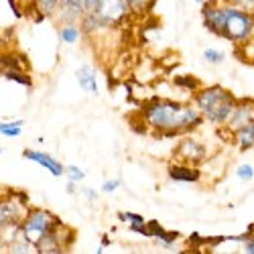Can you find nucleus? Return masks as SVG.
<instances>
[{"instance_id": "25", "label": "nucleus", "mask_w": 254, "mask_h": 254, "mask_svg": "<svg viewBox=\"0 0 254 254\" xmlns=\"http://www.w3.org/2000/svg\"><path fill=\"white\" fill-rule=\"evenodd\" d=\"M234 175H236L240 181H244V183L252 181V179H254V165H250V163H242V165H238V167H236V171H234Z\"/></svg>"}, {"instance_id": "28", "label": "nucleus", "mask_w": 254, "mask_h": 254, "mask_svg": "<svg viewBox=\"0 0 254 254\" xmlns=\"http://www.w3.org/2000/svg\"><path fill=\"white\" fill-rule=\"evenodd\" d=\"M120 185H122V181H120V179H108V181H104V183H102V193L110 195V193L118 191Z\"/></svg>"}, {"instance_id": "6", "label": "nucleus", "mask_w": 254, "mask_h": 254, "mask_svg": "<svg viewBox=\"0 0 254 254\" xmlns=\"http://www.w3.org/2000/svg\"><path fill=\"white\" fill-rule=\"evenodd\" d=\"M73 238H75V232L59 220L47 234L41 238V242L35 248L39 254H59V252H65L71 248Z\"/></svg>"}, {"instance_id": "35", "label": "nucleus", "mask_w": 254, "mask_h": 254, "mask_svg": "<svg viewBox=\"0 0 254 254\" xmlns=\"http://www.w3.org/2000/svg\"><path fill=\"white\" fill-rule=\"evenodd\" d=\"M104 250H106V246H104V244H100V246L96 248V254H104Z\"/></svg>"}, {"instance_id": "22", "label": "nucleus", "mask_w": 254, "mask_h": 254, "mask_svg": "<svg viewBox=\"0 0 254 254\" xmlns=\"http://www.w3.org/2000/svg\"><path fill=\"white\" fill-rule=\"evenodd\" d=\"M130 8H132V16H144L146 12H151L157 0H128Z\"/></svg>"}, {"instance_id": "29", "label": "nucleus", "mask_w": 254, "mask_h": 254, "mask_svg": "<svg viewBox=\"0 0 254 254\" xmlns=\"http://www.w3.org/2000/svg\"><path fill=\"white\" fill-rule=\"evenodd\" d=\"M128 228H130V232H134V234H138L142 238H151L149 228H146V222L144 224H128Z\"/></svg>"}, {"instance_id": "30", "label": "nucleus", "mask_w": 254, "mask_h": 254, "mask_svg": "<svg viewBox=\"0 0 254 254\" xmlns=\"http://www.w3.org/2000/svg\"><path fill=\"white\" fill-rule=\"evenodd\" d=\"M224 2H230V4H236L244 10H250L254 12V0H224Z\"/></svg>"}, {"instance_id": "16", "label": "nucleus", "mask_w": 254, "mask_h": 254, "mask_svg": "<svg viewBox=\"0 0 254 254\" xmlns=\"http://www.w3.org/2000/svg\"><path fill=\"white\" fill-rule=\"evenodd\" d=\"M230 136H232V142H234V146L240 153L252 151L254 149V122L242 126V128H238L236 132H232Z\"/></svg>"}, {"instance_id": "32", "label": "nucleus", "mask_w": 254, "mask_h": 254, "mask_svg": "<svg viewBox=\"0 0 254 254\" xmlns=\"http://www.w3.org/2000/svg\"><path fill=\"white\" fill-rule=\"evenodd\" d=\"M81 193L88 197V201H96L100 197V193L96 191V189H92V187H81Z\"/></svg>"}, {"instance_id": "31", "label": "nucleus", "mask_w": 254, "mask_h": 254, "mask_svg": "<svg viewBox=\"0 0 254 254\" xmlns=\"http://www.w3.org/2000/svg\"><path fill=\"white\" fill-rule=\"evenodd\" d=\"M242 252H244V254H254V234H250V236L242 242Z\"/></svg>"}, {"instance_id": "34", "label": "nucleus", "mask_w": 254, "mask_h": 254, "mask_svg": "<svg viewBox=\"0 0 254 254\" xmlns=\"http://www.w3.org/2000/svg\"><path fill=\"white\" fill-rule=\"evenodd\" d=\"M100 244H104V246H110V238L108 236H102V242Z\"/></svg>"}, {"instance_id": "21", "label": "nucleus", "mask_w": 254, "mask_h": 254, "mask_svg": "<svg viewBox=\"0 0 254 254\" xmlns=\"http://www.w3.org/2000/svg\"><path fill=\"white\" fill-rule=\"evenodd\" d=\"M203 61L209 63V65H222V63L226 61V53L222 49H216V47H207L203 49Z\"/></svg>"}, {"instance_id": "15", "label": "nucleus", "mask_w": 254, "mask_h": 254, "mask_svg": "<svg viewBox=\"0 0 254 254\" xmlns=\"http://www.w3.org/2000/svg\"><path fill=\"white\" fill-rule=\"evenodd\" d=\"M75 79L79 83V88L86 92V94H92V96H98L100 94V86H98V73L92 65L83 63L75 69Z\"/></svg>"}, {"instance_id": "26", "label": "nucleus", "mask_w": 254, "mask_h": 254, "mask_svg": "<svg viewBox=\"0 0 254 254\" xmlns=\"http://www.w3.org/2000/svg\"><path fill=\"white\" fill-rule=\"evenodd\" d=\"M175 86H177L179 90H189V92H193V94L199 90V83H197L193 77H187V75L177 77V79H175Z\"/></svg>"}, {"instance_id": "24", "label": "nucleus", "mask_w": 254, "mask_h": 254, "mask_svg": "<svg viewBox=\"0 0 254 254\" xmlns=\"http://www.w3.org/2000/svg\"><path fill=\"white\" fill-rule=\"evenodd\" d=\"M65 177H67V181L81 183L83 179H86V171L77 165H65Z\"/></svg>"}, {"instance_id": "19", "label": "nucleus", "mask_w": 254, "mask_h": 254, "mask_svg": "<svg viewBox=\"0 0 254 254\" xmlns=\"http://www.w3.org/2000/svg\"><path fill=\"white\" fill-rule=\"evenodd\" d=\"M23 126H25V120H8V122H0V136L16 138V136L23 134Z\"/></svg>"}, {"instance_id": "10", "label": "nucleus", "mask_w": 254, "mask_h": 254, "mask_svg": "<svg viewBox=\"0 0 254 254\" xmlns=\"http://www.w3.org/2000/svg\"><path fill=\"white\" fill-rule=\"evenodd\" d=\"M201 18H203V27L222 37L224 31V20H226V4L224 0H207L205 6L201 8Z\"/></svg>"}, {"instance_id": "18", "label": "nucleus", "mask_w": 254, "mask_h": 254, "mask_svg": "<svg viewBox=\"0 0 254 254\" xmlns=\"http://www.w3.org/2000/svg\"><path fill=\"white\" fill-rule=\"evenodd\" d=\"M61 0H31V6L37 12V18H55Z\"/></svg>"}, {"instance_id": "13", "label": "nucleus", "mask_w": 254, "mask_h": 254, "mask_svg": "<svg viewBox=\"0 0 254 254\" xmlns=\"http://www.w3.org/2000/svg\"><path fill=\"white\" fill-rule=\"evenodd\" d=\"M79 27L83 31V37H102L106 33H110L114 31V27L110 23H106V20L96 12H88V14H83V18L79 20Z\"/></svg>"}, {"instance_id": "36", "label": "nucleus", "mask_w": 254, "mask_h": 254, "mask_svg": "<svg viewBox=\"0 0 254 254\" xmlns=\"http://www.w3.org/2000/svg\"><path fill=\"white\" fill-rule=\"evenodd\" d=\"M207 0H195V4H205Z\"/></svg>"}, {"instance_id": "27", "label": "nucleus", "mask_w": 254, "mask_h": 254, "mask_svg": "<svg viewBox=\"0 0 254 254\" xmlns=\"http://www.w3.org/2000/svg\"><path fill=\"white\" fill-rule=\"evenodd\" d=\"M118 220L124 224H144L146 218L140 214H134V211H118Z\"/></svg>"}, {"instance_id": "14", "label": "nucleus", "mask_w": 254, "mask_h": 254, "mask_svg": "<svg viewBox=\"0 0 254 254\" xmlns=\"http://www.w3.org/2000/svg\"><path fill=\"white\" fill-rule=\"evenodd\" d=\"M146 228H149L151 238H155L157 244L163 246V248H173V246L181 240L179 232H175V230H165V228L161 226V222H157V220H146Z\"/></svg>"}, {"instance_id": "20", "label": "nucleus", "mask_w": 254, "mask_h": 254, "mask_svg": "<svg viewBox=\"0 0 254 254\" xmlns=\"http://www.w3.org/2000/svg\"><path fill=\"white\" fill-rule=\"evenodd\" d=\"M4 248H6V252H12V254H27V252H33L35 246L29 240H25L23 236H18V238L10 240L8 244H4Z\"/></svg>"}, {"instance_id": "9", "label": "nucleus", "mask_w": 254, "mask_h": 254, "mask_svg": "<svg viewBox=\"0 0 254 254\" xmlns=\"http://www.w3.org/2000/svg\"><path fill=\"white\" fill-rule=\"evenodd\" d=\"M254 122V98H242L236 102L234 110H232L228 122L224 124V130L228 134L236 132L238 128H242V126Z\"/></svg>"}, {"instance_id": "4", "label": "nucleus", "mask_w": 254, "mask_h": 254, "mask_svg": "<svg viewBox=\"0 0 254 254\" xmlns=\"http://www.w3.org/2000/svg\"><path fill=\"white\" fill-rule=\"evenodd\" d=\"M59 222V218H55L49 209L43 207H29L27 216L20 222V236L25 240H29L33 246H37L41 242L47 232Z\"/></svg>"}, {"instance_id": "1", "label": "nucleus", "mask_w": 254, "mask_h": 254, "mask_svg": "<svg viewBox=\"0 0 254 254\" xmlns=\"http://www.w3.org/2000/svg\"><path fill=\"white\" fill-rule=\"evenodd\" d=\"M140 120L146 128L159 136L193 134L205 122L193 102L189 104L173 98L149 100L140 110Z\"/></svg>"}, {"instance_id": "23", "label": "nucleus", "mask_w": 254, "mask_h": 254, "mask_svg": "<svg viewBox=\"0 0 254 254\" xmlns=\"http://www.w3.org/2000/svg\"><path fill=\"white\" fill-rule=\"evenodd\" d=\"M2 75H4L6 79H12V81L23 83V86H27V88H31V86H33L31 77H29V75H27V71H23V69H4V71H2Z\"/></svg>"}, {"instance_id": "38", "label": "nucleus", "mask_w": 254, "mask_h": 254, "mask_svg": "<svg viewBox=\"0 0 254 254\" xmlns=\"http://www.w3.org/2000/svg\"><path fill=\"white\" fill-rule=\"evenodd\" d=\"M4 153V149H2V146H0V155H2Z\"/></svg>"}, {"instance_id": "2", "label": "nucleus", "mask_w": 254, "mask_h": 254, "mask_svg": "<svg viewBox=\"0 0 254 254\" xmlns=\"http://www.w3.org/2000/svg\"><path fill=\"white\" fill-rule=\"evenodd\" d=\"M191 102L195 104V108L199 110V114L207 124L222 126L224 128V124L228 122L238 98L222 86H207V88H199L193 94Z\"/></svg>"}, {"instance_id": "11", "label": "nucleus", "mask_w": 254, "mask_h": 254, "mask_svg": "<svg viewBox=\"0 0 254 254\" xmlns=\"http://www.w3.org/2000/svg\"><path fill=\"white\" fill-rule=\"evenodd\" d=\"M23 157L27 161H31V163H37V165H41L43 169H47V171L53 177H63V175H65V165H63L61 161H57L55 157H51L49 153L37 151V149H25Z\"/></svg>"}, {"instance_id": "7", "label": "nucleus", "mask_w": 254, "mask_h": 254, "mask_svg": "<svg viewBox=\"0 0 254 254\" xmlns=\"http://www.w3.org/2000/svg\"><path fill=\"white\" fill-rule=\"evenodd\" d=\"M173 161H181V163L199 167L209 161V149L203 140H199L191 134H183L173 151Z\"/></svg>"}, {"instance_id": "17", "label": "nucleus", "mask_w": 254, "mask_h": 254, "mask_svg": "<svg viewBox=\"0 0 254 254\" xmlns=\"http://www.w3.org/2000/svg\"><path fill=\"white\" fill-rule=\"evenodd\" d=\"M83 37L79 23H61L59 25V41L63 45H75Z\"/></svg>"}, {"instance_id": "12", "label": "nucleus", "mask_w": 254, "mask_h": 254, "mask_svg": "<svg viewBox=\"0 0 254 254\" xmlns=\"http://www.w3.org/2000/svg\"><path fill=\"white\" fill-rule=\"evenodd\" d=\"M167 175H169V179L179 181V183H197V181H201L199 167L189 165V163H181V161H173L171 165H169Z\"/></svg>"}, {"instance_id": "5", "label": "nucleus", "mask_w": 254, "mask_h": 254, "mask_svg": "<svg viewBox=\"0 0 254 254\" xmlns=\"http://www.w3.org/2000/svg\"><path fill=\"white\" fill-rule=\"evenodd\" d=\"M29 209V195L23 191H4L0 197V232L20 226Z\"/></svg>"}, {"instance_id": "37", "label": "nucleus", "mask_w": 254, "mask_h": 254, "mask_svg": "<svg viewBox=\"0 0 254 254\" xmlns=\"http://www.w3.org/2000/svg\"><path fill=\"white\" fill-rule=\"evenodd\" d=\"M4 191H6V189H0V197H2V195H4Z\"/></svg>"}, {"instance_id": "33", "label": "nucleus", "mask_w": 254, "mask_h": 254, "mask_svg": "<svg viewBox=\"0 0 254 254\" xmlns=\"http://www.w3.org/2000/svg\"><path fill=\"white\" fill-rule=\"evenodd\" d=\"M77 183H73V181H67V185H65V191L69 193V195H73L75 191H77V187H75Z\"/></svg>"}, {"instance_id": "3", "label": "nucleus", "mask_w": 254, "mask_h": 254, "mask_svg": "<svg viewBox=\"0 0 254 254\" xmlns=\"http://www.w3.org/2000/svg\"><path fill=\"white\" fill-rule=\"evenodd\" d=\"M226 4V20L220 39H226L236 47H242L254 39V12L244 10L236 4Z\"/></svg>"}, {"instance_id": "8", "label": "nucleus", "mask_w": 254, "mask_h": 254, "mask_svg": "<svg viewBox=\"0 0 254 254\" xmlns=\"http://www.w3.org/2000/svg\"><path fill=\"white\" fill-rule=\"evenodd\" d=\"M96 12L114 29L122 27L132 16V8L128 0H98Z\"/></svg>"}]
</instances>
